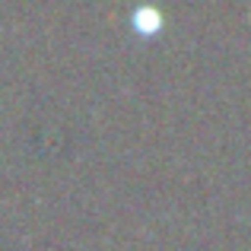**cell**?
I'll use <instances>...</instances> for the list:
<instances>
[{
    "label": "cell",
    "mask_w": 251,
    "mask_h": 251,
    "mask_svg": "<svg viewBox=\"0 0 251 251\" xmlns=\"http://www.w3.org/2000/svg\"><path fill=\"white\" fill-rule=\"evenodd\" d=\"M134 25H137V32H156L159 29V13L150 10V6H140L134 13Z\"/></svg>",
    "instance_id": "obj_1"
}]
</instances>
